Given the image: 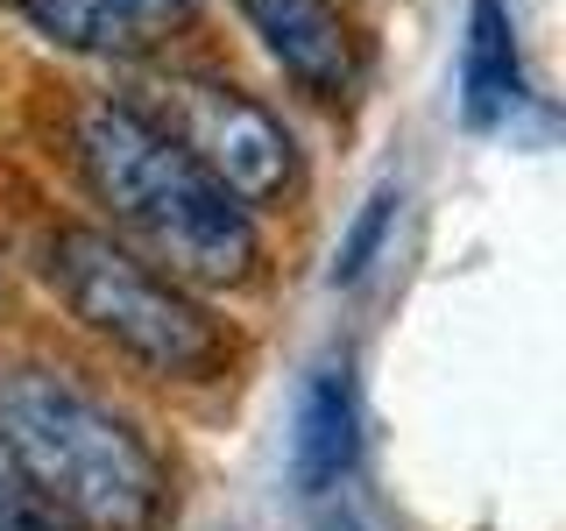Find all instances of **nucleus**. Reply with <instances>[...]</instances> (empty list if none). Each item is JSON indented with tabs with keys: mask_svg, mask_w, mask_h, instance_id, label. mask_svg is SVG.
<instances>
[{
	"mask_svg": "<svg viewBox=\"0 0 566 531\" xmlns=\"http://www.w3.org/2000/svg\"><path fill=\"white\" fill-rule=\"evenodd\" d=\"M85 191L128 235L135 256L191 291H234L262 270V227L199 156L135 100H85L71 121Z\"/></svg>",
	"mask_w": 566,
	"mask_h": 531,
	"instance_id": "f257e3e1",
	"label": "nucleus"
},
{
	"mask_svg": "<svg viewBox=\"0 0 566 531\" xmlns=\"http://www.w3.org/2000/svg\"><path fill=\"white\" fill-rule=\"evenodd\" d=\"M0 439L57 531H170L177 518L170 460L71 368H0Z\"/></svg>",
	"mask_w": 566,
	"mask_h": 531,
	"instance_id": "f03ea898",
	"label": "nucleus"
},
{
	"mask_svg": "<svg viewBox=\"0 0 566 531\" xmlns=\"http://www.w3.org/2000/svg\"><path fill=\"white\" fill-rule=\"evenodd\" d=\"M43 277L57 291V305L85 333H99L120 362H135L142 376L220 383L227 362H234V341L199 305V291L156 270L149 256H135L128 241L99 235V227H57L43 241Z\"/></svg>",
	"mask_w": 566,
	"mask_h": 531,
	"instance_id": "7ed1b4c3",
	"label": "nucleus"
},
{
	"mask_svg": "<svg viewBox=\"0 0 566 531\" xmlns=\"http://www.w3.org/2000/svg\"><path fill=\"white\" fill-rule=\"evenodd\" d=\"M164 93L170 100H164L156 121H164L248 212H283L297 191H305L297 135L283 128L255 93H241L234 79H212V71H185V79H170Z\"/></svg>",
	"mask_w": 566,
	"mask_h": 531,
	"instance_id": "20e7f679",
	"label": "nucleus"
},
{
	"mask_svg": "<svg viewBox=\"0 0 566 531\" xmlns=\"http://www.w3.org/2000/svg\"><path fill=\"white\" fill-rule=\"evenodd\" d=\"M241 22L262 35L276 71L318 106H340L361 85V43L333 0H234Z\"/></svg>",
	"mask_w": 566,
	"mask_h": 531,
	"instance_id": "39448f33",
	"label": "nucleus"
},
{
	"mask_svg": "<svg viewBox=\"0 0 566 531\" xmlns=\"http://www.w3.org/2000/svg\"><path fill=\"white\" fill-rule=\"evenodd\" d=\"M0 8L78 58H156L199 14V0H0Z\"/></svg>",
	"mask_w": 566,
	"mask_h": 531,
	"instance_id": "423d86ee",
	"label": "nucleus"
},
{
	"mask_svg": "<svg viewBox=\"0 0 566 531\" xmlns=\"http://www.w3.org/2000/svg\"><path fill=\"white\" fill-rule=\"evenodd\" d=\"M361 454V389H354V362L326 354L297 389V439H291V475L305 496H333L354 475Z\"/></svg>",
	"mask_w": 566,
	"mask_h": 531,
	"instance_id": "0eeeda50",
	"label": "nucleus"
},
{
	"mask_svg": "<svg viewBox=\"0 0 566 531\" xmlns=\"http://www.w3.org/2000/svg\"><path fill=\"white\" fill-rule=\"evenodd\" d=\"M524 29L517 0H468V43H460V121L468 128H503L524 106Z\"/></svg>",
	"mask_w": 566,
	"mask_h": 531,
	"instance_id": "6e6552de",
	"label": "nucleus"
},
{
	"mask_svg": "<svg viewBox=\"0 0 566 531\" xmlns=\"http://www.w3.org/2000/svg\"><path fill=\"white\" fill-rule=\"evenodd\" d=\"M389 220H397V185L368 191V206L354 212L347 241L333 248V283H361V277H368V262L382 256V235H389Z\"/></svg>",
	"mask_w": 566,
	"mask_h": 531,
	"instance_id": "1a4fd4ad",
	"label": "nucleus"
},
{
	"mask_svg": "<svg viewBox=\"0 0 566 531\" xmlns=\"http://www.w3.org/2000/svg\"><path fill=\"white\" fill-rule=\"evenodd\" d=\"M0 531H57V518H50L43 503H35V489H29V475L14 468V454H8V439H0Z\"/></svg>",
	"mask_w": 566,
	"mask_h": 531,
	"instance_id": "9d476101",
	"label": "nucleus"
}]
</instances>
